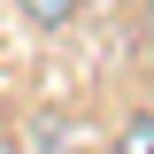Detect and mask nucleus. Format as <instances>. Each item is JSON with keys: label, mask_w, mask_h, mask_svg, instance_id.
Returning a JSON list of instances; mask_svg holds the SVG:
<instances>
[{"label": "nucleus", "mask_w": 154, "mask_h": 154, "mask_svg": "<svg viewBox=\"0 0 154 154\" xmlns=\"http://www.w3.org/2000/svg\"><path fill=\"white\" fill-rule=\"evenodd\" d=\"M123 154H154V116H146V123H131V139H123Z\"/></svg>", "instance_id": "obj_2"}, {"label": "nucleus", "mask_w": 154, "mask_h": 154, "mask_svg": "<svg viewBox=\"0 0 154 154\" xmlns=\"http://www.w3.org/2000/svg\"><path fill=\"white\" fill-rule=\"evenodd\" d=\"M16 8H23L31 23H69V16H77V0H16Z\"/></svg>", "instance_id": "obj_1"}]
</instances>
